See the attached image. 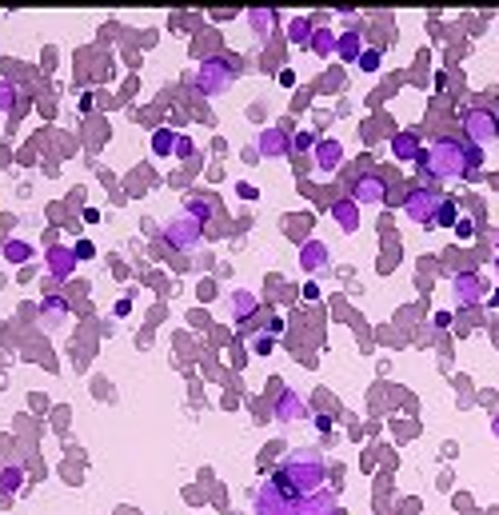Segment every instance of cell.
Wrapping results in <instances>:
<instances>
[{"label":"cell","mask_w":499,"mask_h":515,"mask_svg":"<svg viewBox=\"0 0 499 515\" xmlns=\"http://www.w3.org/2000/svg\"><path fill=\"white\" fill-rule=\"evenodd\" d=\"M415 164L436 180H460V176H467V144L455 136H439Z\"/></svg>","instance_id":"2"},{"label":"cell","mask_w":499,"mask_h":515,"mask_svg":"<svg viewBox=\"0 0 499 515\" xmlns=\"http://www.w3.org/2000/svg\"><path fill=\"white\" fill-rule=\"evenodd\" d=\"M451 295L463 307H479L487 304V280L479 272H460V276H451Z\"/></svg>","instance_id":"8"},{"label":"cell","mask_w":499,"mask_h":515,"mask_svg":"<svg viewBox=\"0 0 499 515\" xmlns=\"http://www.w3.org/2000/svg\"><path fill=\"white\" fill-rule=\"evenodd\" d=\"M188 212H192L196 220H208V212H212V204H208V200H204V196H192V204H188Z\"/></svg>","instance_id":"29"},{"label":"cell","mask_w":499,"mask_h":515,"mask_svg":"<svg viewBox=\"0 0 499 515\" xmlns=\"http://www.w3.org/2000/svg\"><path fill=\"white\" fill-rule=\"evenodd\" d=\"M13 100H16V88L0 80V112H8V108H13Z\"/></svg>","instance_id":"33"},{"label":"cell","mask_w":499,"mask_h":515,"mask_svg":"<svg viewBox=\"0 0 499 515\" xmlns=\"http://www.w3.org/2000/svg\"><path fill=\"white\" fill-rule=\"evenodd\" d=\"M339 160H344L339 140H320V144H316V164H320V172H336Z\"/></svg>","instance_id":"18"},{"label":"cell","mask_w":499,"mask_h":515,"mask_svg":"<svg viewBox=\"0 0 499 515\" xmlns=\"http://www.w3.org/2000/svg\"><path fill=\"white\" fill-rule=\"evenodd\" d=\"M399 204H403V216H408V220L412 224H432L439 216V204H443V196H439L436 188H412V192H408V196L399 200Z\"/></svg>","instance_id":"6"},{"label":"cell","mask_w":499,"mask_h":515,"mask_svg":"<svg viewBox=\"0 0 499 515\" xmlns=\"http://www.w3.org/2000/svg\"><path fill=\"white\" fill-rule=\"evenodd\" d=\"M287 37L296 40V44H308V40H312V25H308L304 16H296V20L287 25Z\"/></svg>","instance_id":"26"},{"label":"cell","mask_w":499,"mask_h":515,"mask_svg":"<svg viewBox=\"0 0 499 515\" xmlns=\"http://www.w3.org/2000/svg\"><path fill=\"white\" fill-rule=\"evenodd\" d=\"M64 319H68V300L48 292L40 300V328H60Z\"/></svg>","instance_id":"13"},{"label":"cell","mask_w":499,"mask_h":515,"mask_svg":"<svg viewBox=\"0 0 499 515\" xmlns=\"http://www.w3.org/2000/svg\"><path fill=\"white\" fill-rule=\"evenodd\" d=\"M479 160H484V148H479V144H467V176H475Z\"/></svg>","instance_id":"32"},{"label":"cell","mask_w":499,"mask_h":515,"mask_svg":"<svg viewBox=\"0 0 499 515\" xmlns=\"http://www.w3.org/2000/svg\"><path fill=\"white\" fill-rule=\"evenodd\" d=\"M360 68H363V72H375V68H380V49H363Z\"/></svg>","instance_id":"30"},{"label":"cell","mask_w":499,"mask_h":515,"mask_svg":"<svg viewBox=\"0 0 499 515\" xmlns=\"http://www.w3.org/2000/svg\"><path fill=\"white\" fill-rule=\"evenodd\" d=\"M256 312H260V300H256L252 292H236V295H232V316H236L240 324H244V319H252Z\"/></svg>","instance_id":"21"},{"label":"cell","mask_w":499,"mask_h":515,"mask_svg":"<svg viewBox=\"0 0 499 515\" xmlns=\"http://www.w3.org/2000/svg\"><path fill=\"white\" fill-rule=\"evenodd\" d=\"M351 200L356 204H387V180L380 172H363L360 180L351 184Z\"/></svg>","instance_id":"9"},{"label":"cell","mask_w":499,"mask_h":515,"mask_svg":"<svg viewBox=\"0 0 499 515\" xmlns=\"http://www.w3.org/2000/svg\"><path fill=\"white\" fill-rule=\"evenodd\" d=\"M248 20H252L256 32H268V28L276 25V8H256V13H248Z\"/></svg>","instance_id":"25"},{"label":"cell","mask_w":499,"mask_h":515,"mask_svg":"<svg viewBox=\"0 0 499 515\" xmlns=\"http://www.w3.org/2000/svg\"><path fill=\"white\" fill-rule=\"evenodd\" d=\"M296 515H339L336 511V500H332V491H316V495H308V500H299V511Z\"/></svg>","instance_id":"16"},{"label":"cell","mask_w":499,"mask_h":515,"mask_svg":"<svg viewBox=\"0 0 499 515\" xmlns=\"http://www.w3.org/2000/svg\"><path fill=\"white\" fill-rule=\"evenodd\" d=\"M320 140H316V132H296V140H292V148H299V152H308V148H316Z\"/></svg>","instance_id":"34"},{"label":"cell","mask_w":499,"mask_h":515,"mask_svg":"<svg viewBox=\"0 0 499 515\" xmlns=\"http://www.w3.org/2000/svg\"><path fill=\"white\" fill-rule=\"evenodd\" d=\"M316 428H320V431H332V416H316Z\"/></svg>","instance_id":"37"},{"label":"cell","mask_w":499,"mask_h":515,"mask_svg":"<svg viewBox=\"0 0 499 515\" xmlns=\"http://www.w3.org/2000/svg\"><path fill=\"white\" fill-rule=\"evenodd\" d=\"M236 64L228 61V56H212V61H204L192 76V84H196L200 96H224L228 88L236 84Z\"/></svg>","instance_id":"3"},{"label":"cell","mask_w":499,"mask_h":515,"mask_svg":"<svg viewBox=\"0 0 499 515\" xmlns=\"http://www.w3.org/2000/svg\"><path fill=\"white\" fill-rule=\"evenodd\" d=\"M460 124H463L467 144L484 148L487 140H495V136H499V116L487 108V104H463V108H460Z\"/></svg>","instance_id":"4"},{"label":"cell","mask_w":499,"mask_h":515,"mask_svg":"<svg viewBox=\"0 0 499 515\" xmlns=\"http://www.w3.org/2000/svg\"><path fill=\"white\" fill-rule=\"evenodd\" d=\"M272 348H276V336H272V331H264V336H256V340H252V352H256V356H268Z\"/></svg>","instance_id":"28"},{"label":"cell","mask_w":499,"mask_h":515,"mask_svg":"<svg viewBox=\"0 0 499 515\" xmlns=\"http://www.w3.org/2000/svg\"><path fill=\"white\" fill-rule=\"evenodd\" d=\"M76 272V248H48V276L52 280H72Z\"/></svg>","instance_id":"11"},{"label":"cell","mask_w":499,"mask_h":515,"mask_svg":"<svg viewBox=\"0 0 499 515\" xmlns=\"http://www.w3.org/2000/svg\"><path fill=\"white\" fill-rule=\"evenodd\" d=\"M332 216H336V224L344 228V232H356V228H360V204H356L351 196L336 200V204H332Z\"/></svg>","instance_id":"17"},{"label":"cell","mask_w":499,"mask_h":515,"mask_svg":"<svg viewBox=\"0 0 499 515\" xmlns=\"http://www.w3.org/2000/svg\"><path fill=\"white\" fill-rule=\"evenodd\" d=\"M272 388H276V419L280 424H296V419L308 416V404L296 392H287L284 383H272Z\"/></svg>","instance_id":"10"},{"label":"cell","mask_w":499,"mask_h":515,"mask_svg":"<svg viewBox=\"0 0 499 515\" xmlns=\"http://www.w3.org/2000/svg\"><path fill=\"white\" fill-rule=\"evenodd\" d=\"M256 148H260V156H287L292 152V140H287L284 128H264L256 136Z\"/></svg>","instance_id":"12"},{"label":"cell","mask_w":499,"mask_h":515,"mask_svg":"<svg viewBox=\"0 0 499 515\" xmlns=\"http://www.w3.org/2000/svg\"><path fill=\"white\" fill-rule=\"evenodd\" d=\"M328 260H332V252H328L320 240H308V244L299 248V264H304V272H324Z\"/></svg>","instance_id":"15"},{"label":"cell","mask_w":499,"mask_h":515,"mask_svg":"<svg viewBox=\"0 0 499 515\" xmlns=\"http://www.w3.org/2000/svg\"><path fill=\"white\" fill-rule=\"evenodd\" d=\"M391 156L412 164V160L424 156V144H420V132H396L391 136Z\"/></svg>","instance_id":"14"},{"label":"cell","mask_w":499,"mask_h":515,"mask_svg":"<svg viewBox=\"0 0 499 515\" xmlns=\"http://www.w3.org/2000/svg\"><path fill=\"white\" fill-rule=\"evenodd\" d=\"M455 236H460V240H472V236H475V220H472V216H460V220H455Z\"/></svg>","instance_id":"31"},{"label":"cell","mask_w":499,"mask_h":515,"mask_svg":"<svg viewBox=\"0 0 499 515\" xmlns=\"http://www.w3.org/2000/svg\"><path fill=\"white\" fill-rule=\"evenodd\" d=\"M336 52H339V61H356L360 64V56H363V37L351 28V32H344V37L336 40Z\"/></svg>","instance_id":"19"},{"label":"cell","mask_w":499,"mask_h":515,"mask_svg":"<svg viewBox=\"0 0 499 515\" xmlns=\"http://www.w3.org/2000/svg\"><path fill=\"white\" fill-rule=\"evenodd\" d=\"M200 240H204V220H196L188 208L164 224V244L176 252H192V248H200Z\"/></svg>","instance_id":"5"},{"label":"cell","mask_w":499,"mask_h":515,"mask_svg":"<svg viewBox=\"0 0 499 515\" xmlns=\"http://www.w3.org/2000/svg\"><path fill=\"white\" fill-rule=\"evenodd\" d=\"M152 152H156V156H172L176 152V132L172 128H156V136H152Z\"/></svg>","instance_id":"22"},{"label":"cell","mask_w":499,"mask_h":515,"mask_svg":"<svg viewBox=\"0 0 499 515\" xmlns=\"http://www.w3.org/2000/svg\"><path fill=\"white\" fill-rule=\"evenodd\" d=\"M20 483H25V471H20V467H4V471H0V491H4V495H13Z\"/></svg>","instance_id":"24"},{"label":"cell","mask_w":499,"mask_h":515,"mask_svg":"<svg viewBox=\"0 0 499 515\" xmlns=\"http://www.w3.org/2000/svg\"><path fill=\"white\" fill-rule=\"evenodd\" d=\"M495 276H499V264H495Z\"/></svg>","instance_id":"40"},{"label":"cell","mask_w":499,"mask_h":515,"mask_svg":"<svg viewBox=\"0 0 499 515\" xmlns=\"http://www.w3.org/2000/svg\"><path fill=\"white\" fill-rule=\"evenodd\" d=\"M88 256H96V248L88 244V240H80V244H76V260H88Z\"/></svg>","instance_id":"36"},{"label":"cell","mask_w":499,"mask_h":515,"mask_svg":"<svg viewBox=\"0 0 499 515\" xmlns=\"http://www.w3.org/2000/svg\"><path fill=\"white\" fill-rule=\"evenodd\" d=\"M455 220H460V212H455V204H451V200L443 196V204H439V216H436V224H443V228H455Z\"/></svg>","instance_id":"27"},{"label":"cell","mask_w":499,"mask_h":515,"mask_svg":"<svg viewBox=\"0 0 499 515\" xmlns=\"http://www.w3.org/2000/svg\"><path fill=\"white\" fill-rule=\"evenodd\" d=\"M28 256H32V244H25V240H8L4 244V260L8 264H25Z\"/></svg>","instance_id":"23"},{"label":"cell","mask_w":499,"mask_h":515,"mask_svg":"<svg viewBox=\"0 0 499 515\" xmlns=\"http://www.w3.org/2000/svg\"><path fill=\"white\" fill-rule=\"evenodd\" d=\"M299 503L287 495L276 479H268L260 491H256V515H296Z\"/></svg>","instance_id":"7"},{"label":"cell","mask_w":499,"mask_h":515,"mask_svg":"<svg viewBox=\"0 0 499 515\" xmlns=\"http://www.w3.org/2000/svg\"><path fill=\"white\" fill-rule=\"evenodd\" d=\"M495 252H499V232H495Z\"/></svg>","instance_id":"39"},{"label":"cell","mask_w":499,"mask_h":515,"mask_svg":"<svg viewBox=\"0 0 499 515\" xmlns=\"http://www.w3.org/2000/svg\"><path fill=\"white\" fill-rule=\"evenodd\" d=\"M336 32H328V28H312V40H308V49L316 56H336Z\"/></svg>","instance_id":"20"},{"label":"cell","mask_w":499,"mask_h":515,"mask_svg":"<svg viewBox=\"0 0 499 515\" xmlns=\"http://www.w3.org/2000/svg\"><path fill=\"white\" fill-rule=\"evenodd\" d=\"M272 479L296 503L308 500V495H316V491L324 488V479H328V467H324L320 447H296V452H287L284 464H280V471H276Z\"/></svg>","instance_id":"1"},{"label":"cell","mask_w":499,"mask_h":515,"mask_svg":"<svg viewBox=\"0 0 499 515\" xmlns=\"http://www.w3.org/2000/svg\"><path fill=\"white\" fill-rule=\"evenodd\" d=\"M172 156H192V140L188 136H176V152Z\"/></svg>","instance_id":"35"},{"label":"cell","mask_w":499,"mask_h":515,"mask_svg":"<svg viewBox=\"0 0 499 515\" xmlns=\"http://www.w3.org/2000/svg\"><path fill=\"white\" fill-rule=\"evenodd\" d=\"M491 431H495V435H499V416H495V419H491Z\"/></svg>","instance_id":"38"}]
</instances>
